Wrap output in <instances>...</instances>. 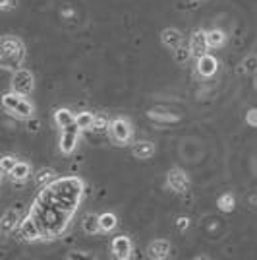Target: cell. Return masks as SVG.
Wrapping results in <instances>:
<instances>
[{"mask_svg": "<svg viewBox=\"0 0 257 260\" xmlns=\"http://www.w3.org/2000/svg\"><path fill=\"white\" fill-rule=\"evenodd\" d=\"M99 219H101V229H103L105 233L112 231V229L118 225V217L114 216V214H110V212H105V214H101V216H99Z\"/></svg>", "mask_w": 257, "mask_h": 260, "instance_id": "cell-21", "label": "cell"}, {"mask_svg": "<svg viewBox=\"0 0 257 260\" xmlns=\"http://www.w3.org/2000/svg\"><path fill=\"white\" fill-rule=\"evenodd\" d=\"M79 130L81 128L77 126V122L62 128V136H60V150H62V153H72L75 150L77 140H79Z\"/></svg>", "mask_w": 257, "mask_h": 260, "instance_id": "cell-6", "label": "cell"}, {"mask_svg": "<svg viewBox=\"0 0 257 260\" xmlns=\"http://www.w3.org/2000/svg\"><path fill=\"white\" fill-rule=\"evenodd\" d=\"M93 128L105 130V128H110V126H107V120L103 119V117H97V119H95V126H93Z\"/></svg>", "mask_w": 257, "mask_h": 260, "instance_id": "cell-27", "label": "cell"}, {"mask_svg": "<svg viewBox=\"0 0 257 260\" xmlns=\"http://www.w3.org/2000/svg\"><path fill=\"white\" fill-rule=\"evenodd\" d=\"M20 223V212L18 210H14V208H10V210H6L4 212V216H2V231L4 233H10L12 229H16V225Z\"/></svg>", "mask_w": 257, "mask_h": 260, "instance_id": "cell-14", "label": "cell"}, {"mask_svg": "<svg viewBox=\"0 0 257 260\" xmlns=\"http://www.w3.org/2000/svg\"><path fill=\"white\" fill-rule=\"evenodd\" d=\"M247 122L257 124V109H253V111H249V113H247Z\"/></svg>", "mask_w": 257, "mask_h": 260, "instance_id": "cell-29", "label": "cell"}, {"mask_svg": "<svg viewBox=\"0 0 257 260\" xmlns=\"http://www.w3.org/2000/svg\"><path fill=\"white\" fill-rule=\"evenodd\" d=\"M219 70V60L215 58L213 54H203L197 58V72L205 78H211L217 74Z\"/></svg>", "mask_w": 257, "mask_h": 260, "instance_id": "cell-11", "label": "cell"}, {"mask_svg": "<svg viewBox=\"0 0 257 260\" xmlns=\"http://www.w3.org/2000/svg\"><path fill=\"white\" fill-rule=\"evenodd\" d=\"M190 56H192L190 45H188V47H186V45H178V47L174 49V58H176V62H186Z\"/></svg>", "mask_w": 257, "mask_h": 260, "instance_id": "cell-23", "label": "cell"}, {"mask_svg": "<svg viewBox=\"0 0 257 260\" xmlns=\"http://www.w3.org/2000/svg\"><path fill=\"white\" fill-rule=\"evenodd\" d=\"M81 228H83V231H85L87 235H95L99 231H103L101 229V219L95 214H87L83 217V221H81Z\"/></svg>", "mask_w": 257, "mask_h": 260, "instance_id": "cell-16", "label": "cell"}, {"mask_svg": "<svg viewBox=\"0 0 257 260\" xmlns=\"http://www.w3.org/2000/svg\"><path fill=\"white\" fill-rule=\"evenodd\" d=\"M151 258H166L168 254H170V243L168 241H155V243H151L149 249H147Z\"/></svg>", "mask_w": 257, "mask_h": 260, "instance_id": "cell-13", "label": "cell"}, {"mask_svg": "<svg viewBox=\"0 0 257 260\" xmlns=\"http://www.w3.org/2000/svg\"><path fill=\"white\" fill-rule=\"evenodd\" d=\"M95 115L93 113H89V111H83V113H79L77 117H75V122H77V126L81 130H87V128H93L95 126Z\"/></svg>", "mask_w": 257, "mask_h": 260, "instance_id": "cell-20", "label": "cell"}, {"mask_svg": "<svg viewBox=\"0 0 257 260\" xmlns=\"http://www.w3.org/2000/svg\"><path fill=\"white\" fill-rule=\"evenodd\" d=\"M54 120H56V124H58L60 128H66V126H70V124L75 122V115L70 109H58V111L54 113Z\"/></svg>", "mask_w": 257, "mask_h": 260, "instance_id": "cell-17", "label": "cell"}, {"mask_svg": "<svg viewBox=\"0 0 257 260\" xmlns=\"http://www.w3.org/2000/svg\"><path fill=\"white\" fill-rule=\"evenodd\" d=\"M12 87H14V91L23 93V95L31 93L33 74L29 72V70H25V68H18V70L14 72V78H12Z\"/></svg>", "mask_w": 257, "mask_h": 260, "instance_id": "cell-5", "label": "cell"}, {"mask_svg": "<svg viewBox=\"0 0 257 260\" xmlns=\"http://www.w3.org/2000/svg\"><path fill=\"white\" fill-rule=\"evenodd\" d=\"M207 41H209V47H223L225 45V33L221 29H211L207 31Z\"/></svg>", "mask_w": 257, "mask_h": 260, "instance_id": "cell-22", "label": "cell"}, {"mask_svg": "<svg viewBox=\"0 0 257 260\" xmlns=\"http://www.w3.org/2000/svg\"><path fill=\"white\" fill-rule=\"evenodd\" d=\"M2 107H4V111H8V113L16 115V117H22V119H29L33 115V105L25 99L23 93H18V91L4 93Z\"/></svg>", "mask_w": 257, "mask_h": 260, "instance_id": "cell-3", "label": "cell"}, {"mask_svg": "<svg viewBox=\"0 0 257 260\" xmlns=\"http://www.w3.org/2000/svg\"><path fill=\"white\" fill-rule=\"evenodd\" d=\"M219 208H221L223 212H232V210H234V196L223 194L219 198Z\"/></svg>", "mask_w": 257, "mask_h": 260, "instance_id": "cell-25", "label": "cell"}, {"mask_svg": "<svg viewBox=\"0 0 257 260\" xmlns=\"http://www.w3.org/2000/svg\"><path fill=\"white\" fill-rule=\"evenodd\" d=\"M20 235H22L25 241H37V239H43V233H41V228L37 223V219L29 214L27 217H23L20 221Z\"/></svg>", "mask_w": 257, "mask_h": 260, "instance_id": "cell-8", "label": "cell"}, {"mask_svg": "<svg viewBox=\"0 0 257 260\" xmlns=\"http://www.w3.org/2000/svg\"><path fill=\"white\" fill-rule=\"evenodd\" d=\"M161 39L166 47L176 49L178 45H182V33L178 31V29H174V27H166V29L161 33Z\"/></svg>", "mask_w": 257, "mask_h": 260, "instance_id": "cell-15", "label": "cell"}, {"mask_svg": "<svg viewBox=\"0 0 257 260\" xmlns=\"http://www.w3.org/2000/svg\"><path fill=\"white\" fill-rule=\"evenodd\" d=\"M29 214L37 219V223L41 228V233H43V239H54L68 228V221H70V217H72L74 212L58 206L45 192H41L39 198L35 200V204H33Z\"/></svg>", "mask_w": 257, "mask_h": 260, "instance_id": "cell-1", "label": "cell"}, {"mask_svg": "<svg viewBox=\"0 0 257 260\" xmlns=\"http://www.w3.org/2000/svg\"><path fill=\"white\" fill-rule=\"evenodd\" d=\"M176 225H178V229H180V231H184V229H188V225H190V219H188V217H178V223H176Z\"/></svg>", "mask_w": 257, "mask_h": 260, "instance_id": "cell-28", "label": "cell"}, {"mask_svg": "<svg viewBox=\"0 0 257 260\" xmlns=\"http://www.w3.org/2000/svg\"><path fill=\"white\" fill-rule=\"evenodd\" d=\"M23 45L18 39H2V51H0V60L4 68H18L23 60Z\"/></svg>", "mask_w": 257, "mask_h": 260, "instance_id": "cell-4", "label": "cell"}, {"mask_svg": "<svg viewBox=\"0 0 257 260\" xmlns=\"http://www.w3.org/2000/svg\"><path fill=\"white\" fill-rule=\"evenodd\" d=\"M45 194L49 196L53 202H56L58 206L66 208L70 212H74L79 198L83 194V183L77 177H66L60 181H54L53 184L45 186Z\"/></svg>", "mask_w": 257, "mask_h": 260, "instance_id": "cell-2", "label": "cell"}, {"mask_svg": "<svg viewBox=\"0 0 257 260\" xmlns=\"http://www.w3.org/2000/svg\"><path fill=\"white\" fill-rule=\"evenodd\" d=\"M112 254H114V258H130V254H132V241L128 237H124V235H118V237L112 239Z\"/></svg>", "mask_w": 257, "mask_h": 260, "instance_id": "cell-12", "label": "cell"}, {"mask_svg": "<svg viewBox=\"0 0 257 260\" xmlns=\"http://www.w3.org/2000/svg\"><path fill=\"white\" fill-rule=\"evenodd\" d=\"M166 183H168V186H170L174 192H178V194H182V192H186V190L190 188V179H188V175L184 173L182 169H178V167H174V169L168 171Z\"/></svg>", "mask_w": 257, "mask_h": 260, "instance_id": "cell-7", "label": "cell"}, {"mask_svg": "<svg viewBox=\"0 0 257 260\" xmlns=\"http://www.w3.org/2000/svg\"><path fill=\"white\" fill-rule=\"evenodd\" d=\"M110 134L116 142H128L132 136V126H130L128 120L114 119L110 122Z\"/></svg>", "mask_w": 257, "mask_h": 260, "instance_id": "cell-10", "label": "cell"}, {"mask_svg": "<svg viewBox=\"0 0 257 260\" xmlns=\"http://www.w3.org/2000/svg\"><path fill=\"white\" fill-rule=\"evenodd\" d=\"M0 6L6 10V8H10V0H0Z\"/></svg>", "mask_w": 257, "mask_h": 260, "instance_id": "cell-30", "label": "cell"}, {"mask_svg": "<svg viewBox=\"0 0 257 260\" xmlns=\"http://www.w3.org/2000/svg\"><path fill=\"white\" fill-rule=\"evenodd\" d=\"M190 49H192V56H195V58H199V56L207 54V49H209L207 31H201V29L193 31L192 39H190Z\"/></svg>", "mask_w": 257, "mask_h": 260, "instance_id": "cell-9", "label": "cell"}, {"mask_svg": "<svg viewBox=\"0 0 257 260\" xmlns=\"http://www.w3.org/2000/svg\"><path fill=\"white\" fill-rule=\"evenodd\" d=\"M16 165H18V159H16L14 155H4V157L0 159V167H2V171H4V173H8V175H10V171L16 167Z\"/></svg>", "mask_w": 257, "mask_h": 260, "instance_id": "cell-26", "label": "cell"}, {"mask_svg": "<svg viewBox=\"0 0 257 260\" xmlns=\"http://www.w3.org/2000/svg\"><path fill=\"white\" fill-rule=\"evenodd\" d=\"M132 152L136 157H141V159H145V157H151L153 153H155V146L151 144V142H138V144H134V148H132Z\"/></svg>", "mask_w": 257, "mask_h": 260, "instance_id": "cell-18", "label": "cell"}, {"mask_svg": "<svg viewBox=\"0 0 257 260\" xmlns=\"http://www.w3.org/2000/svg\"><path fill=\"white\" fill-rule=\"evenodd\" d=\"M29 173H31V167H29L27 163L18 161V165L10 171V177L14 181H25V179L29 177Z\"/></svg>", "mask_w": 257, "mask_h": 260, "instance_id": "cell-19", "label": "cell"}, {"mask_svg": "<svg viewBox=\"0 0 257 260\" xmlns=\"http://www.w3.org/2000/svg\"><path fill=\"white\" fill-rule=\"evenodd\" d=\"M53 179H54L53 169H39L37 175H35V181H37V184H41V186H47Z\"/></svg>", "mask_w": 257, "mask_h": 260, "instance_id": "cell-24", "label": "cell"}]
</instances>
